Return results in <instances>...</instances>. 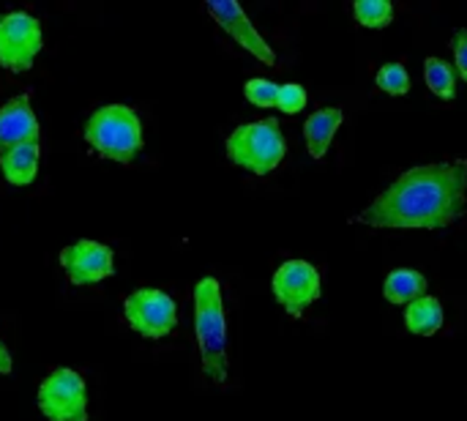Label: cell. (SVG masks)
<instances>
[{
  "label": "cell",
  "mask_w": 467,
  "mask_h": 421,
  "mask_svg": "<svg viewBox=\"0 0 467 421\" xmlns=\"http://www.w3.org/2000/svg\"><path fill=\"white\" fill-rule=\"evenodd\" d=\"M22 142H38V121L30 107V93H19L0 107V153Z\"/></svg>",
  "instance_id": "obj_11"
},
{
  "label": "cell",
  "mask_w": 467,
  "mask_h": 421,
  "mask_svg": "<svg viewBox=\"0 0 467 421\" xmlns=\"http://www.w3.org/2000/svg\"><path fill=\"white\" fill-rule=\"evenodd\" d=\"M205 8L211 11V16L219 22V27L235 41L241 44L249 55H254L260 63L274 66L276 63V52L271 49V44L260 36V30L252 25V19L246 16V11L235 3V0H208Z\"/></svg>",
  "instance_id": "obj_10"
},
{
  "label": "cell",
  "mask_w": 467,
  "mask_h": 421,
  "mask_svg": "<svg viewBox=\"0 0 467 421\" xmlns=\"http://www.w3.org/2000/svg\"><path fill=\"white\" fill-rule=\"evenodd\" d=\"M375 82L389 96H405L410 90V74H408V68L402 63H386V66H380Z\"/></svg>",
  "instance_id": "obj_18"
},
{
  "label": "cell",
  "mask_w": 467,
  "mask_h": 421,
  "mask_svg": "<svg viewBox=\"0 0 467 421\" xmlns=\"http://www.w3.org/2000/svg\"><path fill=\"white\" fill-rule=\"evenodd\" d=\"M353 14H356V22L358 25L372 27V30H380V27H389L391 25L394 5L389 0H358L353 5Z\"/></svg>",
  "instance_id": "obj_17"
},
{
  "label": "cell",
  "mask_w": 467,
  "mask_h": 421,
  "mask_svg": "<svg viewBox=\"0 0 467 421\" xmlns=\"http://www.w3.org/2000/svg\"><path fill=\"white\" fill-rule=\"evenodd\" d=\"M424 77H427L430 90L438 99H446V101H454L457 99V71H454V66L449 60H443V58H427L424 60Z\"/></svg>",
  "instance_id": "obj_16"
},
{
  "label": "cell",
  "mask_w": 467,
  "mask_h": 421,
  "mask_svg": "<svg viewBox=\"0 0 467 421\" xmlns=\"http://www.w3.org/2000/svg\"><path fill=\"white\" fill-rule=\"evenodd\" d=\"M383 296H386V301H391L397 307L413 304L421 296H427V279H424V274H419L413 268H397L386 277Z\"/></svg>",
  "instance_id": "obj_14"
},
{
  "label": "cell",
  "mask_w": 467,
  "mask_h": 421,
  "mask_svg": "<svg viewBox=\"0 0 467 421\" xmlns=\"http://www.w3.org/2000/svg\"><path fill=\"white\" fill-rule=\"evenodd\" d=\"M44 47L41 25L27 11L0 16V66L8 71H27Z\"/></svg>",
  "instance_id": "obj_7"
},
{
  "label": "cell",
  "mask_w": 467,
  "mask_h": 421,
  "mask_svg": "<svg viewBox=\"0 0 467 421\" xmlns=\"http://www.w3.org/2000/svg\"><path fill=\"white\" fill-rule=\"evenodd\" d=\"M274 296L287 315L301 318L320 299V274L306 260H287L274 274Z\"/></svg>",
  "instance_id": "obj_8"
},
{
  "label": "cell",
  "mask_w": 467,
  "mask_h": 421,
  "mask_svg": "<svg viewBox=\"0 0 467 421\" xmlns=\"http://www.w3.org/2000/svg\"><path fill=\"white\" fill-rule=\"evenodd\" d=\"M451 47H454V60H457V74L467 82V27H457L451 36Z\"/></svg>",
  "instance_id": "obj_21"
},
{
  "label": "cell",
  "mask_w": 467,
  "mask_h": 421,
  "mask_svg": "<svg viewBox=\"0 0 467 421\" xmlns=\"http://www.w3.org/2000/svg\"><path fill=\"white\" fill-rule=\"evenodd\" d=\"M123 312L129 326L145 340H161L172 334L178 326V307L175 301L156 288H140L123 301Z\"/></svg>",
  "instance_id": "obj_6"
},
{
  "label": "cell",
  "mask_w": 467,
  "mask_h": 421,
  "mask_svg": "<svg viewBox=\"0 0 467 421\" xmlns=\"http://www.w3.org/2000/svg\"><path fill=\"white\" fill-rule=\"evenodd\" d=\"M85 142L104 159L118 164H131L142 151V123L140 115L129 104H107L99 107L85 129Z\"/></svg>",
  "instance_id": "obj_3"
},
{
  "label": "cell",
  "mask_w": 467,
  "mask_h": 421,
  "mask_svg": "<svg viewBox=\"0 0 467 421\" xmlns=\"http://www.w3.org/2000/svg\"><path fill=\"white\" fill-rule=\"evenodd\" d=\"M244 96L249 99V104L254 107H276L279 101V85L263 77H254L244 85Z\"/></svg>",
  "instance_id": "obj_19"
},
{
  "label": "cell",
  "mask_w": 467,
  "mask_h": 421,
  "mask_svg": "<svg viewBox=\"0 0 467 421\" xmlns=\"http://www.w3.org/2000/svg\"><path fill=\"white\" fill-rule=\"evenodd\" d=\"M276 107L282 112H287V115H298L306 107V90L298 82L279 85V101H276Z\"/></svg>",
  "instance_id": "obj_20"
},
{
  "label": "cell",
  "mask_w": 467,
  "mask_h": 421,
  "mask_svg": "<svg viewBox=\"0 0 467 421\" xmlns=\"http://www.w3.org/2000/svg\"><path fill=\"white\" fill-rule=\"evenodd\" d=\"M11 373V353L5 351L3 340H0V375H8Z\"/></svg>",
  "instance_id": "obj_22"
},
{
  "label": "cell",
  "mask_w": 467,
  "mask_h": 421,
  "mask_svg": "<svg viewBox=\"0 0 467 421\" xmlns=\"http://www.w3.org/2000/svg\"><path fill=\"white\" fill-rule=\"evenodd\" d=\"M405 326L416 337H432L443 326V307L435 296H421L419 301L408 304L405 310Z\"/></svg>",
  "instance_id": "obj_15"
},
{
  "label": "cell",
  "mask_w": 467,
  "mask_h": 421,
  "mask_svg": "<svg viewBox=\"0 0 467 421\" xmlns=\"http://www.w3.org/2000/svg\"><path fill=\"white\" fill-rule=\"evenodd\" d=\"M345 121V112L339 107H323L315 115L306 118L304 123V137H306V148L312 153V159H323L334 142V134L339 132Z\"/></svg>",
  "instance_id": "obj_12"
},
{
  "label": "cell",
  "mask_w": 467,
  "mask_h": 421,
  "mask_svg": "<svg viewBox=\"0 0 467 421\" xmlns=\"http://www.w3.org/2000/svg\"><path fill=\"white\" fill-rule=\"evenodd\" d=\"M194 334L200 345L202 373L216 386L227 384V318L222 301V285L213 277H202L194 285Z\"/></svg>",
  "instance_id": "obj_2"
},
{
  "label": "cell",
  "mask_w": 467,
  "mask_h": 421,
  "mask_svg": "<svg viewBox=\"0 0 467 421\" xmlns=\"http://www.w3.org/2000/svg\"><path fill=\"white\" fill-rule=\"evenodd\" d=\"M38 142H22L0 153V173L11 186H27L38 173Z\"/></svg>",
  "instance_id": "obj_13"
},
{
  "label": "cell",
  "mask_w": 467,
  "mask_h": 421,
  "mask_svg": "<svg viewBox=\"0 0 467 421\" xmlns=\"http://www.w3.org/2000/svg\"><path fill=\"white\" fill-rule=\"evenodd\" d=\"M467 162H432L402 173L353 222L394 230H441L465 216Z\"/></svg>",
  "instance_id": "obj_1"
},
{
  "label": "cell",
  "mask_w": 467,
  "mask_h": 421,
  "mask_svg": "<svg viewBox=\"0 0 467 421\" xmlns=\"http://www.w3.org/2000/svg\"><path fill=\"white\" fill-rule=\"evenodd\" d=\"M285 153H287V142H285V134H282V126L276 118L244 123L227 137L230 162L254 175L274 173L282 164Z\"/></svg>",
  "instance_id": "obj_4"
},
{
  "label": "cell",
  "mask_w": 467,
  "mask_h": 421,
  "mask_svg": "<svg viewBox=\"0 0 467 421\" xmlns=\"http://www.w3.org/2000/svg\"><path fill=\"white\" fill-rule=\"evenodd\" d=\"M60 266L71 285L85 288V285L104 282L115 274V255L107 244L82 238L60 252Z\"/></svg>",
  "instance_id": "obj_9"
},
{
  "label": "cell",
  "mask_w": 467,
  "mask_h": 421,
  "mask_svg": "<svg viewBox=\"0 0 467 421\" xmlns=\"http://www.w3.org/2000/svg\"><path fill=\"white\" fill-rule=\"evenodd\" d=\"M38 408L47 421H88V389L79 373L52 370L38 386Z\"/></svg>",
  "instance_id": "obj_5"
}]
</instances>
